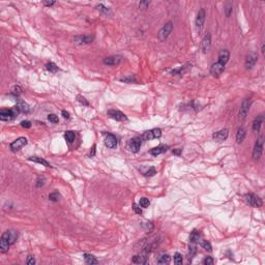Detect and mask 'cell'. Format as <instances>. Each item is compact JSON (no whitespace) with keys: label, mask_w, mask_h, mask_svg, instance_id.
<instances>
[{"label":"cell","mask_w":265,"mask_h":265,"mask_svg":"<svg viewBox=\"0 0 265 265\" xmlns=\"http://www.w3.org/2000/svg\"><path fill=\"white\" fill-rule=\"evenodd\" d=\"M18 238V233L13 230H7L1 235L0 238V252L6 253L11 244L16 243Z\"/></svg>","instance_id":"cell-1"},{"label":"cell","mask_w":265,"mask_h":265,"mask_svg":"<svg viewBox=\"0 0 265 265\" xmlns=\"http://www.w3.org/2000/svg\"><path fill=\"white\" fill-rule=\"evenodd\" d=\"M19 112L20 110L18 109V107H13V109H2L0 111V119L2 121H8L15 118Z\"/></svg>","instance_id":"cell-2"},{"label":"cell","mask_w":265,"mask_h":265,"mask_svg":"<svg viewBox=\"0 0 265 265\" xmlns=\"http://www.w3.org/2000/svg\"><path fill=\"white\" fill-rule=\"evenodd\" d=\"M244 200H246V202L248 203L249 205H251V206L253 207H257V208L258 207H261L262 204H263V202H262L260 197H258L255 194H246V195L244 196Z\"/></svg>","instance_id":"cell-3"},{"label":"cell","mask_w":265,"mask_h":265,"mask_svg":"<svg viewBox=\"0 0 265 265\" xmlns=\"http://www.w3.org/2000/svg\"><path fill=\"white\" fill-rule=\"evenodd\" d=\"M250 105H251V100L249 99H244L243 100V104H241L240 110H239V114H238L239 121L240 122H243L244 120H246L249 113V110H250Z\"/></svg>","instance_id":"cell-4"},{"label":"cell","mask_w":265,"mask_h":265,"mask_svg":"<svg viewBox=\"0 0 265 265\" xmlns=\"http://www.w3.org/2000/svg\"><path fill=\"white\" fill-rule=\"evenodd\" d=\"M172 30H173V24H172V22L166 23V24L163 26V28L159 30V40H161V42H164V40H166L167 38H168V36L170 35V33L172 32Z\"/></svg>","instance_id":"cell-5"},{"label":"cell","mask_w":265,"mask_h":265,"mask_svg":"<svg viewBox=\"0 0 265 265\" xmlns=\"http://www.w3.org/2000/svg\"><path fill=\"white\" fill-rule=\"evenodd\" d=\"M263 151V137H260L255 143L254 150H253V159H259Z\"/></svg>","instance_id":"cell-6"},{"label":"cell","mask_w":265,"mask_h":265,"mask_svg":"<svg viewBox=\"0 0 265 265\" xmlns=\"http://www.w3.org/2000/svg\"><path fill=\"white\" fill-rule=\"evenodd\" d=\"M162 136V130L161 129H152L150 131L145 132L142 135L143 140H152V139H157Z\"/></svg>","instance_id":"cell-7"},{"label":"cell","mask_w":265,"mask_h":265,"mask_svg":"<svg viewBox=\"0 0 265 265\" xmlns=\"http://www.w3.org/2000/svg\"><path fill=\"white\" fill-rule=\"evenodd\" d=\"M205 17H206L205 10L204 8H201V10L198 11L197 18H196V29H197L198 32H200V31L202 30L203 24H204V21H205Z\"/></svg>","instance_id":"cell-8"},{"label":"cell","mask_w":265,"mask_h":265,"mask_svg":"<svg viewBox=\"0 0 265 265\" xmlns=\"http://www.w3.org/2000/svg\"><path fill=\"white\" fill-rule=\"evenodd\" d=\"M27 144V139L24 138V137H21V138H18L17 140H15L13 143H10V149L13 150V152L20 150L22 147H24Z\"/></svg>","instance_id":"cell-9"},{"label":"cell","mask_w":265,"mask_h":265,"mask_svg":"<svg viewBox=\"0 0 265 265\" xmlns=\"http://www.w3.org/2000/svg\"><path fill=\"white\" fill-rule=\"evenodd\" d=\"M108 115L110 116L112 119L116 120V121H124V120L127 119V115L118 110H109Z\"/></svg>","instance_id":"cell-10"},{"label":"cell","mask_w":265,"mask_h":265,"mask_svg":"<svg viewBox=\"0 0 265 265\" xmlns=\"http://www.w3.org/2000/svg\"><path fill=\"white\" fill-rule=\"evenodd\" d=\"M224 70H225V65L222 64L220 62L213 63L210 68V74L213 77H220L222 74H223Z\"/></svg>","instance_id":"cell-11"},{"label":"cell","mask_w":265,"mask_h":265,"mask_svg":"<svg viewBox=\"0 0 265 265\" xmlns=\"http://www.w3.org/2000/svg\"><path fill=\"white\" fill-rule=\"evenodd\" d=\"M228 136H229V131H228L227 129H224L214 132V134L212 135V138H213V140H216V142H223V141H225L226 139L228 138Z\"/></svg>","instance_id":"cell-12"},{"label":"cell","mask_w":265,"mask_h":265,"mask_svg":"<svg viewBox=\"0 0 265 265\" xmlns=\"http://www.w3.org/2000/svg\"><path fill=\"white\" fill-rule=\"evenodd\" d=\"M94 40L93 35H78L75 37V43L78 45H86L90 44Z\"/></svg>","instance_id":"cell-13"},{"label":"cell","mask_w":265,"mask_h":265,"mask_svg":"<svg viewBox=\"0 0 265 265\" xmlns=\"http://www.w3.org/2000/svg\"><path fill=\"white\" fill-rule=\"evenodd\" d=\"M105 144L108 148H115L117 146V139L113 134L105 135Z\"/></svg>","instance_id":"cell-14"},{"label":"cell","mask_w":265,"mask_h":265,"mask_svg":"<svg viewBox=\"0 0 265 265\" xmlns=\"http://www.w3.org/2000/svg\"><path fill=\"white\" fill-rule=\"evenodd\" d=\"M210 46H211V36H210L209 33H207L202 40V43H201V50H202L203 53L205 54L209 51Z\"/></svg>","instance_id":"cell-15"},{"label":"cell","mask_w":265,"mask_h":265,"mask_svg":"<svg viewBox=\"0 0 265 265\" xmlns=\"http://www.w3.org/2000/svg\"><path fill=\"white\" fill-rule=\"evenodd\" d=\"M122 60V57L119 55L116 56H109L104 59V63L106 65H118Z\"/></svg>","instance_id":"cell-16"},{"label":"cell","mask_w":265,"mask_h":265,"mask_svg":"<svg viewBox=\"0 0 265 265\" xmlns=\"http://www.w3.org/2000/svg\"><path fill=\"white\" fill-rule=\"evenodd\" d=\"M257 59H258V56L257 54L254 53V52H252V53H250L248 56H246V68H253L256 64V62H257Z\"/></svg>","instance_id":"cell-17"},{"label":"cell","mask_w":265,"mask_h":265,"mask_svg":"<svg viewBox=\"0 0 265 265\" xmlns=\"http://www.w3.org/2000/svg\"><path fill=\"white\" fill-rule=\"evenodd\" d=\"M129 147L134 153H137V152L140 150V147H141V139L140 138H134V139H132V140H130Z\"/></svg>","instance_id":"cell-18"},{"label":"cell","mask_w":265,"mask_h":265,"mask_svg":"<svg viewBox=\"0 0 265 265\" xmlns=\"http://www.w3.org/2000/svg\"><path fill=\"white\" fill-rule=\"evenodd\" d=\"M168 148H169L168 145H165V144H161V145H159L157 147L152 148V149L150 150V154L154 155V156H156V155L162 154V153H164V152H166L167 150H168Z\"/></svg>","instance_id":"cell-19"},{"label":"cell","mask_w":265,"mask_h":265,"mask_svg":"<svg viewBox=\"0 0 265 265\" xmlns=\"http://www.w3.org/2000/svg\"><path fill=\"white\" fill-rule=\"evenodd\" d=\"M230 58V53L228 50H222V51L219 53V61L218 62L222 63V64L225 65L226 63L228 62V60H229Z\"/></svg>","instance_id":"cell-20"},{"label":"cell","mask_w":265,"mask_h":265,"mask_svg":"<svg viewBox=\"0 0 265 265\" xmlns=\"http://www.w3.org/2000/svg\"><path fill=\"white\" fill-rule=\"evenodd\" d=\"M17 107L20 110V112H23V113H28L29 110H30L29 105L22 100H17Z\"/></svg>","instance_id":"cell-21"},{"label":"cell","mask_w":265,"mask_h":265,"mask_svg":"<svg viewBox=\"0 0 265 265\" xmlns=\"http://www.w3.org/2000/svg\"><path fill=\"white\" fill-rule=\"evenodd\" d=\"M264 120L263 115H259L255 118L254 122H253V131L255 132H259L260 131V127H261V124Z\"/></svg>","instance_id":"cell-22"},{"label":"cell","mask_w":265,"mask_h":265,"mask_svg":"<svg viewBox=\"0 0 265 265\" xmlns=\"http://www.w3.org/2000/svg\"><path fill=\"white\" fill-rule=\"evenodd\" d=\"M132 263H137V264H147L148 263L147 257H144V256H141V255L134 256L132 259Z\"/></svg>","instance_id":"cell-23"},{"label":"cell","mask_w":265,"mask_h":265,"mask_svg":"<svg viewBox=\"0 0 265 265\" xmlns=\"http://www.w3.org/2000/svg\"><path fill=\"white\" fill-rule=\"evenodd\" d=\"M246 138V130L243 127H239L237 130V134H236V142L238 144L243 143V141Z\"/></svg>","instance_id":"cell-24"},{"label":"cell","mask_w":265,"mask_h":265,"mask_svg":"<svg viewBox=\"0 0 265 265\" xmlns=\"http://www.w3.org/2000/svg\"><path fill=\"white\" fill-rule=\"evenodd\" d=\"M83 256H84V260H85V262L87 264L91 265V264H97V263H99V261L97 260V258H95L93 255L88 254V253H85Z\"/></svg>","instance_id":"cell-25"},{"label":"cell","mask_w":265,"mask_h":265,"mask_svg":"<svg viewBox=\"0 0 265 265\" xmlns=\"http://www.w3.org/2000/svg\"><path fill=\"white\" fill-rule=\"evenodd\" d=\"M29 161L34 162V163H38V164H40V165H43V166H45V167H51V165H50V164L48 163V162L46 161V159H42V157H38V156H31V157H29Z\"/></svg>","instance_id":"cell-26"},{"label":"cell","mask_w":265,"mask_h":265,"mask_svg":"<svg viewBox=\"0 0 265 265\" xmlns=\"http://www.w3.org/2000/svg\"><path fill=\"white\" fill-rule=\"evenodd\" d=\"M200 238V232L199 231H193L189 235V243H196Z\"/></svg>","instance_id":"cell-27"},{"label":"cell","mask_w":265,"mask_h":265,"mask_svg":"<svg viewBox=\"0 0 265 265\" xmlns=\"http://www.w3.org/2000/svg\"><path fill=\"white\" fill-rule=\"evenodd\" d=\"M170 256L169 255H166V254H164V255H161L159 256V258H157V263L159 264H168L169 262H170Z\"/></svg>","instance_id":"cell-28"},{"label":"cell","mask_w":265,"mask_h":265,"mask_svg":"<svg viewBox=\"0 0 265 265\" xmlns=\"http://www.w3.org/2000/svg\"><path fill=\"white\" fill-rule=\"evenodd\" d=\"M196 253H197V248H196L195 243H191V246H189V261H192L194 258V256L196 255Z\"/></svg>","instance_id":"cell-29"},{"label":"cell","mask_w":265,"mask_h":265,"mask_svg":"<svg viewBox=\"0 0 265 265\" xmlns=\"http://www.w3.org/2000/svg\"><path fill=\"white\" fill-rule=\"evenodd\" d=\"M64 138L68 143H73L75 140V132L72 131H66L64 134Z\"/></svg>","instance_id":"cell-30"},{"label":"cell","mask_w":265,"mask_h":265,"mask_svg":"<svg viewBox=\"0 0 265 265\" xmlns=\"http://www.w3.org/2000/svg\"><path fill=\"white\" fill-rule=\"evenodd\" d=\"M46 68L51 73H56L58 70V66H57L54 62H49L46 64Z\"/></svg>","instance_id":"cell-31"},{"label":"cell","mask_w":265,"mask_h":265,"mask_svg":"<svg viewBox=\"0 0 265 265\" xmlns=\"http://www.w3.org/2000/svg\"><path fill=\"white\" fill-rule=\"evenodd\" d=\"M120 81L125 82V83H137V82H138V80L136 79V77H135V76H127V77H124V78H121V79H120Z\"/></svg>","instance_id":"cell-32"},{"label":"cell","mask_w":265,"mask_h":265,"mask_svg":"<svg viewBox=\"0 0 265 265\" xmlns=\"http://www.w3.org/2000/svg\"><path fill=\"white\" fill-rule=\"evenodd\" d=\"M95 8H97L100 13H105V15H109V13H110V10H109L108 7H106L105 5H103V4H99V5H97V6H95Z\"/></svg>","instance_id":"cell-33"},{"label":"cell","mask_w":265,"mask_h":265,"mask_svg":"<svg viewBox=\"0 0 265 265\" xmlns=\"http://www.w3.org/2000/svg\"><path fill=\"white\" fill-rule=\"evenodd\" d=\"M232 10H233V5L231 2H228V3H226V6H225V13H226V17H230L232 13Z\"/></svg>","instance_id":"cell-34"},{"label":"cell","mask_w":265,"mask_h":265,"mask_svg":"<svg viewBox=\"0 0 265 265\" xmlns=\"http://www.w3.org/2000/svg\"><path fill=\"white\" fill-rule=\"evenodd\" d=\"M200 244H201V246H202V248L204 249L205 251H208V252H211V251H212L211 244H210V243H208L207 240H202Z\"/></svg>","instance_id":"cell-35"},{"label":"cell","mask_w":265,"mask_h":265,"mask_svg":"<svg viewBox=\"0 0 265 265\" xmlns=\"http://www.w3.org/2000/svg\"><path fill=\"white\" fill-rule=\"evenodd\" d=\"M182 261H183V258H182V255L180 253H176L174 255V263L177 265L182 264Z\"/></svg>","instance_id":"cell-36"},{"label":"cell","mask_w":265,"mask_h":265,"mask_svg":"<svg viewBox=\"0 0 265 265\" xmlns=\"http://www.w3.org/2000/svg\"><path fill=\"white\" fill-rule=\"evenodd\" d=\"M139 204H140V206L143 207V208H147V207L149 206L150 202H149V200H148L147 198H141Z\"/></svg>","instance_id":"cell-37"},{"label":"cell","mask_w":265,"mask_h":265,"mask_svg":"<svg viewBox=\"0 0 265 265\" xmlns=\"http://www.w3.org/2000/svg\"><path fill=\"white\" fill-rule=\"evenodd\" d=\"M49 199L51 201H54V202H57V201L60 199V195H59L58 192H54V193H51L49 195Z\"/></svg>","instance_id":"cell-38"},{"label":"cell","mask_w":265,"mask_h":265,"mask_svg":"<svg viewBox=\"0 0 265 265\" xmlns=\"http://www.w3.org/2000/svg\"><path fill=\"white\" fill-rule=\"evenodd\" d=\"M48 119H49L50 122H52V123H58V121H59L58 116L55 115V114H50V115L48 116Z\"/></svg>","instance_id":"cell-39"},{"label":"cell","mask_w":265,"mask_h":265,"mask_svg":"<svg viewBox=\"0 0 265 265\" xmlns=\"http://www.w3.org/2000/svg\"><path fill=\"white\" fill-rule=\"evenodd\" d=\"M20 93H21V88L19 86H15L13 88V90H11V94L15 95V97H19Z\"/></svg>","instance_id":"cell-40"},{"label":"cell","mask_w":265,"mask_h":265,"mask_svg":"<svg viewBox=\"0 0 265 265\" xmlns=\"http://www.w3.org/2000/svg\"><path fill=\"white\" fill-rule=\"evenodd\" d=\"M77 100H78V102L81 103V104H82V105H84V106H89V103L85 100V97H81V95H78V97H77Z\"/></svg>","instance_id":"cell-41"},{"label":"cell","mask_w":265,"mask_h":265,"mask_svg":"<svg viewBox=\"0 0 265 265\" xmlns=\"http://www.w3.org/2000/svg\"><path fill=\"white\" fill-rule=\"evenodd\" d=\"M214 263V260L211 257H205V259L203 260V264L205 265H212Z\"/></svg>","instance_id":"cell-42"},{"label":"cell","mask_w":265,"mask_h":265,"mask_svg":"<svg viewBox=\"0 0 265 265\" xmlns=\"http://www.w3.org/2000/svg\"><path fill=\"white\" fill-rule=\"evenodd\" d=\"M132 209H134V211L136 212V213H138V214L142 213V209H141V206H138L136 203H134V204H132Z\"/></svg>","instance_id":"cell-43"},{"label":"cell","mask_w":265,"mask_h":265,"mask_svg":"<svg viewBox=\"0 0 265 265\" xmlns=\"http://www.w3.org/2000/svg\"><path fill=\"white\" fill-rule=\"evenodd\" d=\"M150 4L149 1H141L140 3H139V7L142 8V10H145V8L148 7V5Z\"/></svg>","instance_id":"cell-44"},{"label":"cell","mask_w":265,"mask_h":265,"mask_svg":"<svg viewBox=\"0 0 265 265\" xmlns=\"http://www.w3.org/2000/svg\"><path fill=\"white\" fill-rule=\"evenodd\" d=\"M154 174H155V169L154 168H150L147 172L144 173V175H145V176H153Z\"/></svg>","instance_id":"cell-45"},{"label":"cell","mask_w":265,"mask_h":265,"mask_svg":"<svg viewBox=\"0 0 265 265\" xmlns=\"http://www.w3.org/2000/svg\"><path fill=\"white\" fill-rule=\"evenodd\" d=\"M26 263L28 264V265H33V264H35V259H34L33 256H29L28 259H27V261H26Z\"/></svg>","instance_id":"cell-46"},{"label":"cell","mask_w":265,"mask_h":265,"mask_svg":"<svg viewBox=\"0 0 265 265\" xmlns=\"http://www.w3.org/2000/svg\"><path fill=\"white\" fill-rule=\"evenodd\" d=\"M21 125H22V127H25V129H29V127H31V122L28 121V120H25V121H22L21 122Z\"/></svg>","instance_id":"cell-47"},{"label":"cell","mask_w":265,"mask_h":265,"mask_svg":"<svg viewBox=\"0 0 265 265\" xmlns=\"http://www.w3.org/2000/svg\"><path fill=\"white\" fill-rule=\"evenodd\" d=\"M44 181H45V178L42 180V181H40V177L37 179V181H36V182H37V183H36V186H37V188H40V186H44Z\"/></svg>","instance_id":"cell-48"},{"label":"cell","mask_w":265,"mask_h":265,"mask_svg":"<svg viewBox=\"0 0 265 265\" xmlns=\"http://www.w3.org/2000/svg\"><path fill=\"white\" fill-rule=\"evenodd\" d=\"M61 114H62V116H63V118H65V119H70V113H68V112H66V111H64L63 110L62 112H61Z\"/></svg>","instance_id":"cell-49"},{"label":"cell","mask_w":265,"mask_h":265,"mask_svg":"<svg viewBox=\"0 0 265 265\" xmlns=\"http://www.w3.org/2000/svg\"><path fill=\"white\" fill-rule=\"evenodd\" d=\"M43 3H44L46 6H52L53 4H55V1H44Z\"/></svg>","instance_id":"cell-50"},{"label":"cell","mask_w":265,"mask_h":265,"mask_svg":"<svg viewBox=\"0 0 265 265\" xmlns=\"http://www.w3.org/2000/svg\"><path fill=\"white\" fill-rule=\"evenodd\" d=\"M95 154V145H93L92 147V151L90 152V156H93V155Z\"/></svg>","instance_id":"cell-51"},{"label":"cell","mask_w":265,"mask_h":265,"mask_svg":"<svg viewBox=\"0 0 265 265\" xmlns=\"http://www.w3.org/2000/svg\"><path fill=\"white\" fill-rule=\"evenodd\" d=\"M180 152H181V149H178V150H173V153H175V154H179Z\"/></svg>","instance_id":"cell-52"}]
</instances>
